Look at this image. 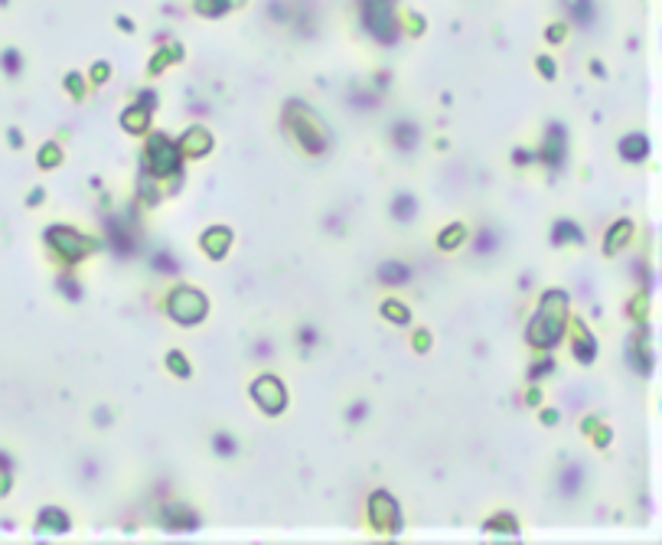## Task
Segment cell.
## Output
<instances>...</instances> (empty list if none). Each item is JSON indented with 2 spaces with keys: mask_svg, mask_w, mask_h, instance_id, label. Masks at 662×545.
Listing matches in <instances>:
<instances>
[{
  "mask_svg": "<svg viewBox=\"0 0 662 545\" xmlns=\"http://www.w3.org/2000/svg\"><path fill=\"white\" fill-rule=\"evenodd\" d=\"M147 164H150V173L154 177H170V173L180 170V150H176L173 141H167L163 134L150 137Z\"/></svg>",
  "mask_w": 662,
  "mask_h": 545,
  "instance_id": "obj_5",
  "label": "cell"
},
{
  "mask_svg": "<svg viewBox=\"0 0 662 545\" xmlns=\"http://www.w3.org/2000/svg\"><path fill=\"white\" fill-rule=\"evenodd\" d=\"M630 235H633V226L623 219V222H617V229L607 235V252H617V248H623L626 242H630Z\"/></svg>",
  "mask_w": 662,
  "mask_h": 545,
  "instance_id": "obj_17",
  "label": "cell"
},
{
  "mask_svg": "<svg viewBox=\"0 0 662 545\" xmlns=\"http://www.w3.org/2000/svg\"><path fill=\"white\" fill-rule=\"evenodd\" d=\"M183 144H186L189 154H206L212 141H209V134H206V131H199V128H196V131H189V134H186V141H183Z\"/></svg>",
  "mask_w": 662,
  "mask_h": 545,
  "instance_id": "obj_19",
  "label": "cell"
},
{
  "mask_svg": "<svg viewBox=\"0 0 662 545\" xmlns=\"http://www.w3.org/2000/svg\"><path fill=\"white\" fill-rule=\"evenodd\" d=\"M493 248H496V232L483 229L480 235H476V252H480V255H489Z\"/></svg>",
  "mask_w": 662,
  "mask_h": 545,
  "instance_id": "obj_24",
  "label": "cell"
},
{
  "mask_svg": "<svg viewBox=\"0 0 662 545\" xmlns=\"http://www.w3.org/2000/svg\"><path fill=\"white\" fill-rule=\"evenodd\" d=\"M59 287H62V291H66L72 300H79V284H75L72 278H62V281H59Z\"/></svg>",
  "mask_w": 662,
  "mask_h": 545,
  "instance_id": "obj_30",
  "label": "cell"
},
{
  "mask_svg": "<svg viewBox=\"0 0 662 545\" xmlns=\"http://www.w3.org/2000/svg\"><path fill=\"white\" fill-rule=\"evenodd\" d=\"M378 278H382L385 284H405L408 278H411V268L402 265V261H385V265L378 268Z\"/></svg>",
  "mask_w": 662,
  "mask_h": 545,
  "instance_id": "obj_13",
  "label": "cell"
},
{
  "mask_svg": "<svg viewBox=\"0 0 662 545\" xmlns=\"http://www.w3.org/2000/svg\"><path fill=\"white\" fill-rule=\"evenodd\" d=\"M561 327H565V298L561 294H545L541 311L528 324V343L548 350V346L561 340Z\"/></svg>",
  "mask_w": 662,
  "mask_h": 545,
  "instance_id": "obj_1",
  "label": "cell"
},
{
  "mask_svg": "<svg viewBox=\"0 0 662 545\" xmlns=\"http://www.w3.org/2000/svg\"><path fill=\"white\" fill-rule=\"evenodd\" d=\"M229 242H232V232L225 226H216V229H209L203 235V248L212 255V258H222L225 252H229Z\"/></svg>",
  "mask_w": 662,
  "mask_h": 545,
  "instance_id": "obj_10",
  "label": "cell"
},
{
  "mask_svg": "<svg viewBox=\"0 0 662 545\" xmlns=\"http://www.w3.org/2000/svg\"><path fill=\"white\" fill-rule=\"evenodd\" d=\"M225 7H229V0H196V10L206 16H219Z\"/></svg>",
  "mask_w": 662,
  "mask_h": 545,
  "instance_id": "obj_22",
  "label": "cell"
},
{
  "mask_svg": "<svg viewBox=\"0 0 662 545\" xmlns=\"http://www.w3.org/2000/svg\"><path fill=\"white\" fill-rule=\"evenodd\" d=\"M167 516H163V526L167 529H193L196 526V516L189 513V509H163Z\"/></svg>",
  "mask_w": 662,
  "mask_h": 545,
  "instance_id": "obj_16",
  "label": "cell"
},
{
  "mask_svg": "<svg viewBox=\"0 0 662 545\" xmlns=\"http://www.w3.org/2000/svg\"><path fill=\"white\" fill-rule=\"evenodd\" d=\"M382 314L395 320V324H408V307H398V300H389L385 307H382Z\"/></svg>",
  "mask_w": 662,
  "mask_h": 545,
  "instance_id": "obj_25",
  "label": "cell"
},
{
  "mask_svg": "<svg viewBox=\"0 0 662 545\" xmlns=\"http://www.w3.org/2000/svg\"><path fill=\"white\" fill-rule=\"evenodd\" d=\"M212 444H216V450L222 454V457H232V454H235V441H232L225 431H222V435H216V441H212Z\"/></svg>",
  "mask_w": 662,
  "mask_h": 545,
  "instance_id": "obj_27",
  "label": "cell"
},
{
  "mask_svg": "<svg viewBox=\"0 0 662 545\" xmlns=\"http://www.w3.org/2000/svg\"><path fill=\"white\" fill-rule=\"evenodd\" d=\"M49 242H53L69 261L85 258V255L95 248V242H88L85 235H79V232H72V229H53L49 232Z\"/></svg>",
  "mask_w": 662,
  "mask_h": 545,
  "instance_id": "obj_7",
  "label": "cell"
},
{
  "mask_svg": "<svg viewBox=\"0 0 662 545\" xmlns=\"http://www.w3.org/2000/svg\"><path fill=\"white\" fill-rule=\"evenodd\" d=\"M578 359H581V363H591V359H594V337H591V333H581V337H578Z\"/></svg>",
  "mask_w": 662,
  "mask_h": 545,
  "instance_id": "obj_23",
  "label": "cell"
},
{
  "mask_svg": "<svg viewBox=\"0 0 662 545\" xmlns=\"http://www.w3.org/2000/svg\"><path fill=\"white\" fill-rule=\"evenodd\" d=\"M565 10L578 27H591L594 23V3L591 0H565Z\"/></svg>",
  "mask_w": 662,
  "mask_h": 545,
  "instance_id": "obj_12",
  "label": "cell"
},
{
  "mask_svg": "<svg viewBox=\"0 0 662 545\" xmlns=\"http://www.w3.org/2000/svg\"><path fill=\"white\" fill-rule=\"evenodd\" d=\"M167 363H170V369H173V372H180V376H189L186 359H183L180 353H170V356H167Z\"/></svg>",
  "mask_w": 662,
  "mask_h": 545,
  "instance_id": "obj_28",
  "label": "cell"
},
{
  "mask_svg": "<svg viewBox=\"0 0 662 545\" xmlns=\"http://www.w3.org/2000/svg\"><path fill=\"white\" fill-rule=\"evenodd\" d=\"M463 242V226H450V229L441 235V248H450V245H460Z\"/></svg>",
  "mask_w": 662,
  "mask_h": 545,
  "instance_id": "obj_26",
  "label": "cell"
},
{
  "mask_svg": "<svg viewBox=\"0 0 662 545\" xmlns=\"http://www.w3.org/2000/svg\"><path fill=\"white\" fill-rule=\"evenodd\" d=\"M392 137H395V144L402 150H415V144H418V128L411 121H398L395 124V131H392Z\"/></svg>",
  "mask_w": 662,
  "mask_h": 545,
  "instance_id": "obj_15",
  "label": "cell"
},
{
  "mask_svg": "<svg viewBox=\"0 0 662 545\" xmlns=\"http://www.w3.org/2000/svg\"><path fill=\"white\" fill-rule=\"evenodd\" d=\"M46 522H49L53 529H59V532L69 529V519L66 516H56V509H46Z\"/></svg>",
  "mask_w": 662,
  "mask_h": 545,
  "instance_id": "obj_29",
  "label": "cell"
},
{
  "mask_svg": "<svg viewBox=\"0 0 662 545\" xmlns=\"http://www.w3.org/2000/svg\"><path fill=\"white\" fill-rule=\"evenodd\" d=\"M291 128H294L297 141L307 150H310V154H320V150H326V131H323V124L317 121V118H313V114L304 108V105H297V108H294V121H291Z\"/></svg>",
  "mask_w": 662,
  "mask_h": 545,
  "instance_id": "obj_4",
  "label": "cell"
},
{
  "mask_svg": "<svg viewBox=\"0 0 662 545\" xmlns=\"http://www.w3.org/2000/svg\"><path fill=\"white\" fill-rule=\"evenodd\" d=\"M649 154V141L646 134H630L620 141V157L623 160H643Z\"/></svg>",
  "mask_w": 662,
  "mask_h": 545,
  "instance_id": "obj_11",
  "label": "cell"
},
{
  "mask_svg": "<svg viewBox=\"0 0 662 545\" xmlns=\"http://www.w3.org/2000/svg\"><path fill=\"white\" fill-rule=\"evenodd\" d=\"M558 483H561V493H565V496H574V493H578V487L584 483L581 463H571V467H565V470H561V477H558Z\"/></svg>",
  "mask_w": 662,
  "mask_h": 545,
  "instance_id": "obj_14",
  "label": "cell"
},
{
  "mask_svg": "<svg viewBox=\"0 0 662 545\" xmlns=\"http://www.w3.org/2000/svg\"><path fill=\"white\" fill-rule=\"evenodd\" d=\"M554 242H567V239H574V242H584V232L574 226V222H558L552 232Z\"/></svg>",
  "mask_w": 662,
  "mask_h": 545,
  "instance_id": "obj_18",
  "label": "cell"
},
{
  "mask_svg": "<svg viewBox=\"0 0 662 545\" xmlns=\"http://www.w3.org/2000/svg\"><path fill=\"white\" fill-rule=\"evenodd\" d=\"M365 27L382 43H392L398 33V20L392 14V0H369L365 3Z\"/></svg>",
  "mask_w": 662,
  "mask_h": 545,
  "instance_id": "obj_3",
  "label": "cell"
},
{
  "mask_svg": "<svg viewBox=\"0 0 662 545\" xmlns=\"http://www.w3.org/2000/svg\"><path fill=\"white\" fill-rule=\"evenodd\" d=\"M167 311L180 324H196V320L206 317V298L199 291H193V287H176L170 294V300H167Z\"/></svg>",
  "mask_w": 662,
  "mask_h": 545,
  "instance_id": "obj_2",
  "label": "cell"
},
{
  "mask_svg": "<svg viewBox=\"0 0 662 545\" xmlns=\"http://www.w3.org/2000/svg\"><path fill=\"white\" fill-rule=\"evenodd\" d=\"M369 506H372V522H376L378 529H385V532H398V529H402L398 506H395V500L389 496V493H376Z\"/></svg>",
  "mask_w": 662,
  "mask_h": 545,
  "instance_id": "obj_8",
  "label": "cell"
},
{
  "mask_svg": "<svg viewBox=\"0 0 662 545\" xmlns=\"http://www.w3.org/2000/svg\"><path fill=\"white\" fill-rule=\"evenodd\" d=\"M541 160L548 167H561L565 164V128L552 124L548 134H545V147H541Z\"/></svg>",
  "mask_w": 662,
  "mask_h": 545,
  "instance_id": "obj_9",
  "label": "cell"
},
{
  "mask_svg": "<svg viewBox=\"0 0 662 545\" xmlns=\"http://www.w3.org/2000/svg\"><path fill=\"white\" fill-rule=\"evenodd\" d=\"M252 398H255L258 405L271 415H278L284 409V402H287V392H284V385L274 376H261V379L252 385Z\"/></svg>",
  "mask_w": 662,
  "mask_h": 545,
  "instance_id": "obj_6",
  "label": "cell"
},
{
  "mask_svg": "<svg viewBox=\"0 0 662 545\" xmlns=\"http://www.w3.org/2000/svg\"><path fill=\"white\" fill-rule=\"evenodd\" d=\"M124 128L127 131H144L147 128V111H140V108L124 111Z\"/></svg>",
  "mask_w": 662,
  "mask_h": 545,
  "instance_id": "obj_21",
  "label": "cell"
},
{
  "mask_svg": "<svg viewBox=\"0 0 662 545\" xmlns=\"http://www.w3.org/2000/svg\"><path fill=\"white\" fill-rule=\"evenodd\" d=\"M392 216L402 219V222H411V219H415V199H411V196H398L395 206H392Z\"/></svg>",
  "mask_w": 662,
  "mask_h": 545,
  "instance_id": "obj_20",
  "label": "cell"
}]
</instances>
